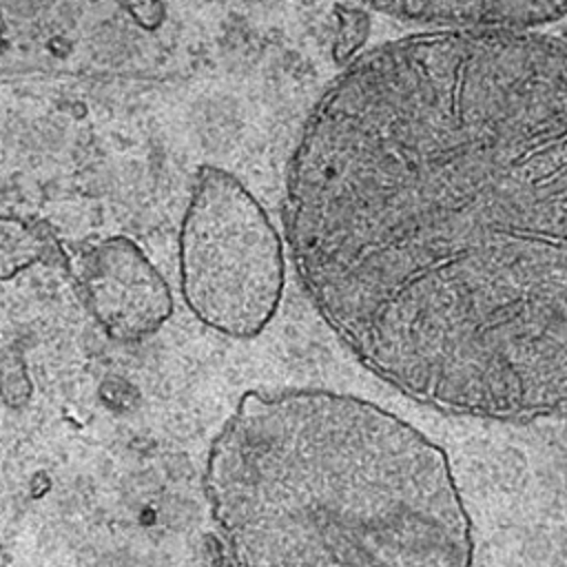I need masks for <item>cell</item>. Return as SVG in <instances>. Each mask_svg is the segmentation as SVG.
<instances>
[{"instance_id": "1", "label": "cell", "mask_w": 567, "mask_h": 567, "mask_svg": "<svg viewBox=\"0 0 567 567\" xmlns=\"http://www.w3.org/2000/svg\"><path fill=\"white\" fill-rule=\"evenodd\" d=\"M297 277L377 377L441 412H567V29L381 42L306 117Z\"/></svg>"}, {"instance_id": "2", "label": "cell", "mask_w": 567, "mask_h": 567, "mask_svg": "<svg viewBox=\"0 0 567 567\" xmlns=\"http://www.w3.org/2000/svg\"><path fill=\"white\" fill-rule=\"evenodd\" d=\"M235 567H472L447 452L334 390L248 392L208 456Z\"/></svg>"}, {"instance_id": "3", "label": "cell", "mask_w": 567, "mask_h": 567, "mask_svg": "<svg viewBox=\"0 0 567 567\" xmlns=\"http://www.w3.org/2000/svg\"><path fill=\"white\" fill-rule=\"evenodd\" d=\"M286 284L281 239L259 199L230 173H197L179 228V288L215 332L248 339L275 317Z\"/></svg>"}, {"instance_id": "4", "label": "cell", "mask_w": 567, "mask_h": 567, "mask_svg": "<svg viewBox=\"0 0 567 567\" xmlns=\"http://www.w3.org/2000/svg\"><path fill=\"white\" fill-rule=\"evenodd\" d=\"M78 279L89 310L115 339L146 337L173 312L166 279L124 235L91 246L80 257Z\"/></svg>"}, {"instance_id": "5", "label": "cell", "mask_w": 567, "mask_h": 567, "mask_svg": "<svg viewBox=\"0 0 567 567\" xmlns=\"http://www.w3.org/2000/svg\"><path fill=\"white\" fill-rule=\"evenodd\" d=\"M425 29H540L567 18V0H359Z\"/></svg>"}, {"instance_id": "6", "label": "cell", "mask_w": 567, "mask_h": 567, "mask_svg": "<svg viewBox=\"0 0 567 567\" xmlns=\"http://www.w3.org/2000/svg\"><path fill=\"white\" fill-rule=\"evenodd\" d=\"M60 248L42 224L0 215V279H11L40 261H55Z\"/></svg>"}, {"instance_id": "7", "label": "cell", "mask_w": 567, "mask_h": 567, "mask_svg": "<svg viewBox=\"0 0 567 567\" xmlns=\"http://www.w3.org/2000/svg\"><path fill=\"white\" fill-rule=\"evenodd\" d=\"M337 16H339V33L334 40L332 58L334 62L346 64L368 35V13L361 9L337 7Z\"/></svg>"}, {"instance_id": "8", "label": "cell", "mask_w": 567, "mask_h": 567, "mask_svg": "<svg viewBox=\"0 0 567 567\" xmlns=\"http://www.w3.org/2000/svg\"><path fill=\"white\" fill-rule=\"evenodd\" d=\"M142 29L155 31L166 20V7L162 0H115Z\"/></svg>"}]
</instances>
